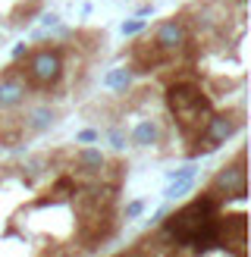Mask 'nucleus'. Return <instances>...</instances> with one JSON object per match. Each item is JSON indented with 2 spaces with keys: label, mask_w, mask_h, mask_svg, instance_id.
Returning a JSON list of instances; mask_svg holds the SVG:
<instances>
[{
  "label": "nucleus",
  "mask_w": 251,
  "mask_h": 257,
  "mask_svg": "<svg viewBox=\"0 0 251 257\" xmlns=\"http://www.w3.org/2000/svg\"><path fill=\"white\" fill-rule=\"evenodd\" d=\"M167 107L170 113L176 116V122L182 125L185 135H201V128H204L207 116H210V100L204 97L198 85L192 82H176L167 88Z\"/></svg>",
  "instance_id": "f257e3e1"
},
{
  "label": "nucleus",
  "mask_w": 251,
  "mask_h": 257,
  "mask_svg": "<svg viewBox=\"0 0 251 257\" xmlns=\"http://www.w3.org/2000/svg\"><path fill=\"white\" fill-rule=\"evenodd\" d=\"M213 216H217V195L204 191V195H198L195 201H188L185 207H179L176 213L163 216V235L185 248L188 238H192L204 223H210Z\"/></svg>",
  "instance_id": "f03ea898"
},
{
  "label": "nucleus",
  "mask_w": 251,
  "mask_h": 257,
  "mask_svg": "<svg viewBox=\"0 0 251 257\" xmlns=\"http://www.w3.org/2000/svg\"><path fill=\"white\" fill-rule=\"evenodd\" d=\"M63 79V57L60 50L41 47L29 54V63H25V85L32 88H54Z\"/></svg>",
  "instance_id": "7ed1b4c3"
},
{
  "label": "nucleus",
  "mask_w": 251,
  "mask_h": 257,
  "mask_svg": "<svg viewBox=\"0 0 251 257\" xmlns=\"http://www.w3.org/2000/svg\"><path fill=\"white\" fill-rule=\"evenodd\" d=\"M248 179H245V151H238L235 163L223 166L210 182V195H226V198H245Z\"/></svg>",
  "instance_id": "20e7f679"
},
{
  "label": "nucleus",
  "mask_w": 251,
  "mask_h": 257,
  "mask_svg": "<svg viewBox=\"0 0 251 257\" xmlns=\"http://www.w3.org/2000/svg\"><path fill=\"white\" fill-rule=\"evenodd\" d=\"M154 47L160 50V54H167V57L185 50L188 47V25H185V19H176L173 16L167 22H160L157 32H154Z\"/></svg>",
  "instance_id": "39448f33"
},
{
  "label": "nucleus",
  "mask_w": 251,
  "mask_h": 257,
  "mask_svg": "<svg viewBox=\"0 0 251 257\" xmlns=\"http://www.w3.org/2000/svg\"><path fill=\"white\" fill-rule=\"evenodd\" d=\"M235 128H238L235 116H229V113H210L204 128H201V138L210 141L213 148H220V145H226V138L235 135Z\"/></svg>",
  "instance_id": "423d86ee"
},
{
  "label": "nucleus",
  "mask_w": 251,
  "mask_h": 257,
  "mask_svg": "<svg viewBox=\"0 0 251 257\" xmlns=\"http://www.w3.org/2000/svg\"><path fill=\"white\" fill-rule=\"evenodd\" d=\"M25 97H29V85L16 75H7V79H0V110H16L25 104Z\"/></svg>",
  "instance_id": "0eeeda50"
},
{
  "label": "nucleus",
  "mask_w": 251,
  "mask_h": 257,
  "mask_svg": "<svg viewBox=\"0 0 251 257\" xmlns=\"http://www.w3.org/2000/svg\"><path fill=\"white\" fill-rule=\"evenodd\" d=\"M129 138H132L135 148H151V145H157V141H160V125L154 119H138L132 125V135Z\"/></svg>",
  "instance_id": "6e6552de"
},
{
  "label": "nucleus",
  "mask_w": 251,
  "mask_h": 257,
  "mask_svg": "<svg viewBox=\"0 0 251 257\" xmlns=\"http://www.w3.org/2000/svg\"><path fill=\"white\" fill-rule=\"evenodd\" d=\"M75 163H79V170H82V173L97 176V173L107 166V157H104V154H100L97 148H82L79 154H75Z\"/></svg>",
  "instance_id": "1a4fd4ad"
},
{
  "label": "nucleus",
  "mask_w": 251,
  "mask_h": 257,
  "mask_svg": "<svg viewBox=\"0 0 251 257\" xmlns=\"http://www.w3.org/2000/svg\"><path fill=\"white\" fill-rule=\"evenodd\" d=\"M54 122H57V113L50 107H35L29 116H25L22 128H29V132H44V128H50Z\"/></svg>",
  "instance_id": "9d476101"
},
{
  "label": "nucleus",
  "mask_w": 251,
  "mask_h": 257,
  "mask_svg": "<svg viewBox=\"0 0 251 257\" xmlns=\"http://www.w3.org/2000/svg\"><path fill=\"white\" fill-rule=\"evenodd\" d=\"M129 85H132V69L129 66H116L104 75V88H110V91H126Z\"/></svg>",
  "instance_id": "9b49d317"
},
{
  "label": "nucleus",
  "mask_w": 251,
  "mask_h": 257,
  "mask_svg": "<svg viewBox=\"0 0 251 257\" xmlns=\"http://www.w3.org/2000/svg\"><path fill=\"white\" fill-rule=\"evenodd\" d=\"M75 191H79L75 179H72V176H63V179H57V182H54L50 195H54V198H69V195H75Z\"/></svg>",
  "instance_id": "f8f14e48"
},
{
  "label": "nucleus",
  "mask_w": 251,
  "mask_h": 257,
  "mask_svg": "<svg viewBox=\"0 0 251 257\" xmlns=\"http://www.w3.org/2000/svg\"><path fill=\"white\" fill-rule=\"evenodd\" d=\"M188 191H192V179H173L163 195L167 198H182V195H188Z\"/></svg>",
  "instance_id": "ddd939ff"
},
{
  "label": "nucleus",
  "mask_w": 251,
  "mask_h": 257,
  "mask_svg": "<svg viewBox=\"0 0 251 257\" xmlns=\"http://www.w3.org/2000/svg\"><path fill=\"white\" fill-rule=\"evenodd\" d=\"M35 13H38V4H29V7L16 10V16H13V25H25V22H32L29 16H35Z\"/></svg>",
  "instance_id": "4468645a"
},
{
  "label": "nucleus",
  "mask_w": 251,
  "mask_h": 257,
  "mask_svg": "<svg viewBox=\"0 0 251 257\" xmlns=\"http://www.w3.org/2000/svg\"><path fill=\"white\" fill-rule=\"evenodd\" d=\"M195 173H198V166H195V163H185L182 170H173L170 179H195Z\"/></svg>",
  "instance_id": "2eb2a0df"
},
{
  "label": "nucleus",
  "mask_w": 251,
  "mask_h": 257,
  "mask_svg": "<svg viewBox=\"0 0 251 257\" xmlns=\"http://www.w3.org/2000/svg\"><path fill=\"white\" fill-rule=\"evenodd\" d=\"M145 29V19L138 16V19H129V22H122V35H138Z\"/></svg>",
  "instance_id": "dca6fc26"
},
{
  "label": "nucleus",
  "mask_w": 251,
  "mask_h": 257,
  "mask_svg": "<svg viewBox=\"0 0 251 257\" xmlns=\"http://www.w3.org/2000/svg\"><path fill=\"white\" fill-rule=\"evenodd\" d=\"M110 145L116 148V151L126 148V132H122V128H113V132H110Z\"/></svg>",
  "instance_id": "f3484780"
},
{
  "label": "nucleus",
  "mask_w": 251,
  "mask_h": 257,
  "mask_svg": "<svg viewBox=\"0 0 251 257\" xmlns=\"http://www.w3.org/2000/svg\"><path fill=\"white\" fill-rule=\"evenodd\" d=\"M142 210H145V204H142V201L126 204V220H135V216H142Z\"/></svg>",
  "instance_id": "a211bd4d"
},
{
  "label": "nucleus",
  "mask_w": 251,
  "mask_h": 257,
  "mask_svg": "<svg viewBox=\"0 0 251 257\" xmlns=\"http://www.w3.org/2000/svg\"><path fill=\"white\" fill-rule=\"evenodd\" d=\"M75 138H79L82 145H88V141H97V132H94V128H85V132H79Z\"/></svg>",
  "instance_id": "6ab92c4d"
},
{
  "label": "nucleus",
  "mask_w": 251,
  "mask_h": 257,
  "mask_svg": "<svg viewBox=\"0 0 251 257\" xmlns=\"http://www.w3.org/2000/svg\"><path fill=\"white\" fill-rule=\"evenodd\" d=\"M22 57H29V44H16V47H13V60H22Z\"/></svg>",
  "instance_id": "aec40b11"
},
{
  "label": "nucleus",
  "mask_w": 251,
  "mask_h": 257,
  "mask_svg": "<svg viewBox=\"0 0 251 257\" xmlns=\"http://www.w3.org/2000/svg\"><path fill=\"white\" fill-rule=\"evenodd\" d=\"M57 19H60L57 13H44V16H41V22H44V25H57Z\"/></svg>",
  "instance_id": "412c9836"
},
{
  "label": "nucleus",
  "mask_w": 251,
  "mask_h": 257,
  "mask_svg": "<svg viewBox=\"0 0 251 257\" xmlns=\"http://www.w3.org/2000/svg\"><path fill=\"white\" fill-rule=\"evenodd\" d=\"M151 13H154V7H151V4H145V7H138V13H135V16H142V19H145V16H151Z\"/></svg>",
  "instance_id": "4be33fe9"
},
{
  "label": "nucleus",
  "mask_w": 251,
  "mask_h": 257,
  "mask_svg": "<svg viewBox=\"0 0 251 257\" xmlns=\"http://www.w3.org/2000/svg\"><path fill=\"white\" fill-rule=\"evenodd\" d=\"M242 4H245V0H242Z\"/></svg>",
  "instance_id": "5701e85b"
}]
</instances>
